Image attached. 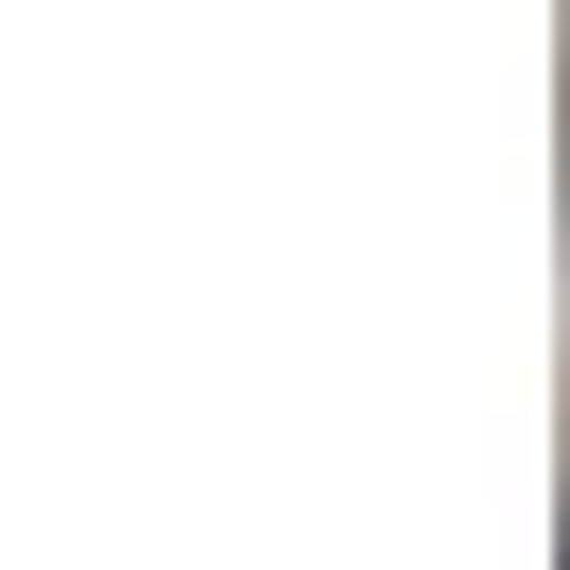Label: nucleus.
I'll return each mask as SVG.
<instances>
[]
</instances>
